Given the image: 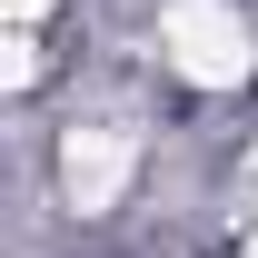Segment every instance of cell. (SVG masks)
<instances>
[{
  "instance_id": "cell-1",
  "label": "cell",
  "mask_w": 258,
  "mask_h": 258,
  "mask_svg": "<svg viewBox=\"0 0 258 258\" xmlns=\"http://www.w3.org/2000/svg\"><path fill=\"white\" fill-rule=\"evenodd\" d=\"M159 50H169L179 80H199V90H238L258 70V30L238 20V0H169Z\"/></svg>"
},
{
  "instance_id": "cell-2",
  "label": "cell",
  "mask_w": 258,
  "mask_h": 258,
  "mask_svg": "<svg viewBox=\"0 0 258 258\" xmlns=\"http://www.w3.org/2000/svg\"><path fill=\"white\" fill-rule=\"evenodd\" d=\"M129 169H139V149H129V129H70V139H60V199L80 209V219H99V209H119Z\"/></svg>"
},
{
  "instance_id": "cell-3",
  "label": "cell",
  "mask_w": 258,
  "mask_h": 258,
  "mask_svg": "<svg viewBox=\"0 0 258 258\" xmlns=\"http://www.w3.org/2000/svg\"><path fill=\"white\" fill-rule=\"evenodd\" d=\"M0 20H10V30H40V20H50V0H0Z\"/></svg>"
},
{
  "instance_id": "cell-4",
  "label": "cell",
  "mask_w": 258,
  "mask_h": 258,
  "mask_svg": "<svg viewBox=\"0 0 258 258\" xmlns=\"http://www.w3.org/2000/svg\"><path fill=\"white\" fill-rule=\"evenodd\" d=\"M248 258H258V238H248Z\"/></svg>"
}]
</instances>
